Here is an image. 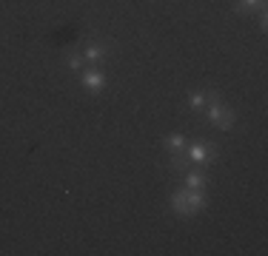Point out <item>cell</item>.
Listing matches in <instances>:
<instances>
[{
	"label": "cell",
	"instance_id": "cell-6",
	"mask_svg": "<svg viewBox=\"0 0 268 256\" xmlns=\"http://www.w3.org/2000/svg\"><path fill=\"white\" fill-rule=\"evenodd\" d=\"M166 145L171 148V151H183L185 137H180V134H168V137H166Z\"/></svg>",
	"mask_w": 268,
	"mask_h": 256
},
{
	"label": "cell",
	"instance_id": "cell-11",
	"mask_svg": "<svg viewBox=\"0 0 268 256\" xmlns=\"http://www.w3.org/2000/svg\"><path fill=\"white\" fill-rule=\"evenodd\" d=\"M66 63H68V68H80L83 66V57H80V54H68Z\"/></svg>",
	"mask_w": 268,
	"mask_h": 256
},
{
	"label": "cell",
	"instance_id": "cell-9",
	"mask_svg": "<svg viewBox=\"0 0 268 256\" xmlns=\"http://www.w3.org/2000/svg\"><path fill=\"white\" fill-rule=\"evenodd\" d=\"M257 6H263V0H240V3H237L240 12H248V9H257Z\"/></svg>",
	"mask_w": 268,
	"mask_h": 256
},
{
	"label": "cell",
	"instance_id": "cell-3",
	"mask_svg": "<svg viewBox=\"0 0 268 256\" xmlns=\"http://www.w3.org/2000/svg\"><path fill=\"white\" fill-rule=\"evenodd\" d=\"M185 202H188V211H202L205 208V194L200 188H188L185 191Z\"/></svg>",
	"mask_w": 268,
	"mask_h": 256
},
{
	"label": "cell",
	"instance_id": "cell-10",
	"mask_svg": "<svg viewBox=\"0 0 268 256\" xmlns=\"http://www.w3.org/2000/svg\"><path fill=\"white\" fill-rule=\"evenodd\" d=\"M202 105H205V94L202 91H194L191 94V108H202Z\"/></svg>",
	"mask_w": 268,
	"mask_h": 256
},
{
	"label": "cell",
	"instance_id": "cell-1",
	"mask_svg": "<svg viewBox=\"0 0 268 256\" xmlns=\"http://www.w3.org/2000/svg\"><path fill=\"white\" fill-rule=\"evenodd\" d=\"M208 119L220 125L223 131H228L231 125H234V114L231 111H225L223 105H217V97H208Z\"/></svg>",
	"mask_w": 268,
	"mask_h": 256
},
{
	"label": "cell",
	"instance_id": "cell-4",
	"mask_svg": "<svg viewBox=\"0 0 268 256\" xmlns=\"http://www.w3.org/2000/svg\"><path fill=\"white\" fill-rule=\"evenodd\" d=\"M171 208H174V214H180V217L191 214V211H188V202H185V191H177V194L171 197Z\"/></svg>",
	"mask_w": 268,
	"mask_h": 256
},
{
	"label": "cell",
	"instance_id": "cell-8",
	"mask_svg": "<svg viewBox=\"0 0 268 256\" xmlns=\"http://www.w3.org/2000/svg\"><path fill=\"white\" fill-rule=\"evenodd\" d=\"M185 185L188 188H202L205 185V179H202L200 174H188V177H185Z\"/></svg>",
	"mask_w": 268,
	"mask_h": 256
},
{
	"label": "cell",
	"instance_id": "cell-5",
	"mask_svg": "<svg viewBox=\"0 0 268 256\" xmlns=\"http://www.w3.org/2000/svg\"><path fill=\"white\" fill-rule=\"evenodd\" d=\"M83 85L86 88H91V91H100L103 88V74H97V71H86L83 74Z\"/></svg>",
	"mask_w": 268,
	"mask_h": 256
},
{
	"label": "cell",
	"instance_id": "cell-2",
	"mask_svg": "<svg viewBox=\"0 0 268 256\" xmlns=\"http://www.w3.org/2000/svg\"><path fill=\"white\" fill-rule=\"evenodd\" d=\"M217 154V148L214 145H194L191 151H188V159L191 162H197V165H202V162H211V157Z\"/></svg>",
	"mask_w": 268,
	"mask_h": 256
},
{
	"label": "cell",
	"instance_id": "cell-7",
	"mask_svg": "<svg viewBox=\"0 0 268 256\" xmlns=\"http://www.w3.org/2000/svg\"><path fill=\"white\" fill-rule=\"evenodd\" d=\"M103 54H106V49L94 43V46H89V49H86V60H91V63H97V60H100Z\"/></svg>",
	"mask_w": 268,
	"mask_h": 256
}]
</instances>
